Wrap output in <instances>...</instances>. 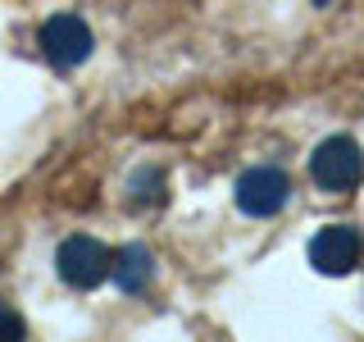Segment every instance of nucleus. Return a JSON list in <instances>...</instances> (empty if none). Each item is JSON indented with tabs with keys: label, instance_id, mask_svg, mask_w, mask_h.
<instances>
[{
	"label": "nucleus",
	"instance_id": "f257e3e1",
	"mask_svg": "<svg viewBox=\"0 0 364 342\" xmlns=\"http://www.w3.org/2000/svg\"><path fill=\"white\" fill-rule=\"evenodd\" d=\"M310 178L323 192H350V187H360V178H364L360 146L350 142V137H328V142H318L314 155H310Z\"/></svg>",
	"mask_w": 364,
	"mask_h": 342
},
{
	"label": "nucleus",
	"instance_id": "f03ea898",
	"mask_svg": "<svg viewBox=\"0 0 364 342\" xmlns=\"http://www.w3.org/2000/svg\"><path fill=\"white\" fill-rule=\"evenodd\" d=\"M55 269H60V279L68 288H100L114 269V251L105 242H96V237L77 233L55 251Z\"/></svg>",
	"mask_w": 364,
	"mask_h": 342
},
{
	"label": "nucleus",
	"instance_id": "7ed1b4c3",
	"mask_svg": "<svg viewBox=\"0 0 364 342\" xmlns=\"http://www.w3.org/2000/svg\"><path fill=\"white\" fill-rule=\"evenodd\" d=\"M291 197V182L282 169L273 165H259V169H246L242 178H237V205H242L246 214H255V219H269V214H278L282 205Z\"/></svg>",
	"mask_w": 364,
	"mask_h": 342
},
{
	"label": "nucleus",
	"instance_id": "20e7f679",
	"mask_svg": "<svg viewBox=\"0 0 364 342\" xmlns=\"http://www.w3.org/2000/svg\"><path fill=\"white\" fill-rule=\"evenodd\" d=\"M360 228H350V224H328V228H318L314 233V242H310V265L318 274H328V279H337V274H350L360 265Z\"/></svg>",
	"mask_w": 364,
	"mask_h": 342
},
{
	"label": "nucleus",
	"instance_id": "39448f33",
	"mask_svg": "<svg viewBox=\"0 0 364 342\" xmlns=\"http://www.w3.org/2000/svg\"><path fill=\"white\" fill-rule=\"evenodd\" d=\"M91 46H96L91 28L77 14H55L41 23V51H46V60L60 64V68H77L91 55Z\"/></svg>",
	"mask_w": 364,
	"mask_h": 342
},
{
	"label": "nucleus",
	"instance_id": "423d86ee",
	"mask_svg": "<svg viewBox=\"0 0 364 342\" xmlns=\"http://www.w3.org/2000/svg\"><path fill=\"white\" fill-rule=\"evenodd\" d=\"M109 279L119 283L123 292H146L151 288V279H155V256L146 247H123V251H114V269H109Z\"/></svg>",
	"mask_w": 364,
	"mask_h": 342
},
{
	"label": "nucleus",
	"instance_id": "0eeeda50",
	"mask_svg": "<svg viewBox=\"0 0 364 342\" xmlns=\"http://www.w3.org/2000/svg\"><path fill=\"white\" fill-rule=\"evenodd\" d=\"M28 328H23V315L14 311V306H5L0 301V342H18Z\"/></svg>",
	"mask_w": 364,
	"mask_h": 342
},
{
	"label": "nucleus",
	"instance_id": "6e6552de",
	"mask_svg": "<svg viewBox=\"0 0 364 342\" xmlns=\"http://www.w3.org/2000/svg\"><path fill=\"white\" fill-rule=\"evenodd\" d=\"M159 187H164V178H159V174H136L132 178V201H159V197H164Z\"/></svg>",
	"mask_w": 364,
	"mask_h": 342
}]
</instances>
